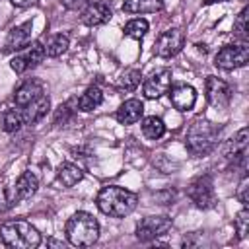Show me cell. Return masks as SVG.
Masks as SVG:
<instances>
[{
  "label": "cell",
  "instance_id": "cell-15",
  "mask_svg": "<svg viewBox=\"0 0 249 249\" xmlns=\"http://www.w3.org/2000/svg\"><path fill=\"white\" fill-rule=\"evenodd\" d=\"M49 107H51V99H49L47 93L39 95L37 99H33V101L27 103L25 107H19V109H21V115H23V123H27V124L39 123V121L47 115Z\"/></svg>",
  "mask_w": 249,
  "mask_h": 249
},
{
  "label": "cell",
  "instance_id": "cell-5",
  "mask_svg": "<svg viewBox=\"0 0 249 249\" xmlns=\"http://www.w3.org/2000/svg\"><path fill=\"white\" fill-rule=\"evenodd\" d=\"M249 60V47L247 43H235V45H226L218 51L214 64L222 70H233L245 66Z\"/></svg>",
  "mask_w": 249,
  "mask_h": 249
},
{
  "label": "cell",
  "instance_id": "cell-1",
  "mask_svg": "<svg viewBox=\"0 0 249 249\" xmlns=\"http://www.w3.org/2000/svg\"><path fill=\"white\" fill-rule=\"evenodd\" d=\"M95 202L103 214L113 216V218H124L136 208L138 196L128 189L111 185V187H103L99 191Z\"/></svg>",
  "mask_w": 249,
  "mask_h": 249
},
{
  "label": "cell",
  "instance_id": "cell-32",
  "mask_svg": "<svg viewBox=\"0 0 249 249\" xmlns=\"http://www.w3.org/2000/svg\"><path fill=\"white\" fill-rule=\"evenodd\" d=\"M237 198L241 200V204H243V206H247L249 198H247V181H245V179H243V183L239 185V193H237Z\"/></svg>",
  "mask_w": 249,
  "mask_h": 249
},
{
  "label": "cell",
  "instance_id": "cell-20",
  "mask_svg": "<svg viewBox=\"0 0 249 249\" xmlns=\"http://www.w3.org/2000/svg\"><path fill=\"white\" fill-rule=\"evenodd\" d=\"M101 101H103L101 89H99L97 86H91V88H88V89L80 95V99H78V109L84 111V113H89V111L97 109V107L101 105Z\"/></svg>",
  "mask_w": 249,
  "mask_h": 249
},
{
  "label": "cell",
  "instance_id": "cell-7",
  "mask_svg": "<svg viewBox=\"0 0 249 249\" xmlns=\"http://www.w3.org/2000/svg\"><path fill=\"white\" fill-rule=\"evenodd\" d=\"M45 56H47V54H45L43 43L35 41V43H29V45L25 47V51H21L19 54H16V56L10 60V66H12V70H14L16 74H23L25 70L39 66Z\"/></svg>",
  "mask_w": 249,
  "mask_h": 249
},
{
  "label": "cell",
  "instance_id": "cell-17",
  "mask_svg": "<svg viewBox=\"0 0 249 249\" xmlns=\"http://www.w3.org/2000/svg\"><path fill=\"white\" fill-rule=\"evenodd\" d=\"M43 93H45V88H43V84H41L39 80H27V82H23V84L16 89L14 101H16L18 107H25L27 103H31L33 99H37V97L43 95Z\"/></svg>",
  "mask_w": 249,
  "mask_h": 249
},
{
  "label": "cell",
  "instance_id": "cell-13",
  "mask_svg": "<svg viewBox=\"0 0 249 249\" xmlns=\"http://www.w3.org/2000/svg\"><path fill=\"white\" fill-rule=\"evenodd\" d=\"M31 29H33V21H23L16 27L10 29L4 49L6 51H21L31 43Z\"/></svg>",
  "mask_w": 249,
  "mask_h": 249
},
{
  "label": "cell",
  "instance_id": "cell-33",
  "mask_svg": "<svg viewBox=\"0 0 249 249\" xmlns=\"http://www.w3.org/2000/svg\"><path fill=\"white\" fill-rule=\"evenodd\" d=\"M10 2L18 8H29V6H35L39 0H10Z\"/></svg>",
  "mask_w": 249,
  "mask_h": 249
},
{
  "label": "cell",
  "instance_id": "cell-27",
  "mask_svg": "<svg viewBox=\"0 0 249 249\" xmlns=\"http://www.w3.org/2000/svg\"><path fill=\"white\" fill-rule=\"evenodd\" d=\"M140 70H136V68H128V70H124L123 74H121V78H119V86L123 88V89H126V91H132V89H136L138 88V84H140Z\"/></svg>",
  "mask_w": 249,
  "mask_h": 249
},
{
  "label": "cell",
  "instance_id": "cell-23",
  "mask_svg": "<svg viewBox=\"0 0 249 249\" xmlns=\"http://www.w3.org/2000/svg\"><path fill=\"white\" fill-rule=\"evenodd\" d=\"M142 132H144V136L148 140H158V138L163 136L165 124H163V121L160 117H146L142 121Z\"/></svg>",
  "mask_w": 249,
  "mask_h": 249
},
{
  "label": "cell",
  "instance_id": "cell-34",
  "mask_svg": "<svg viewBox=\"0 0 249 249\" xmlns=\"http://www.w3.org/2000/svg\"><path fill=\"white\" fill-rule=\"evenodd\" d=\"M214 2H226V0H206V4H214Z\"/></svg>",
  "mask_w": 249,
  "mask_h": 249
},
{
  "label": "cell",
  "instance_id": "cell-25",
  "mask_svg": "<svg viewBox=\"0 0 249 249\" xmlns=\"http://www.w3.org/2000/svg\"><path fill=\"white\" fill-rule=\"evenodd\" d=\"M245 152H247V128H241L231 138V142L228 144V156L230 158H235V156L245 154Z\"/></svg>",
  "mask_w": 249,
  "mask_h": 249
},
{
  "label": "cell",
  "instance_id": "cell-30",
  "mask_svg": "<svg viewBox=\"0 0 249 249\" xmlns=\"http://www.w3.org/2000/svg\"><path fill=\"white\" fill-rule=\"evenodd\" d=\"M247 226H249V212H247V208H243V210L237 214V220H235V228H237L239 237H245Z\"/></svg>",
  "mask_w": 249,
  "mask_h": 249
},
{
  "label": "cell",
  "instance_id": "cell-6",
  "mask_svg": "<svg viewBox=\"0 0 249 249\" xmlns=\"http://www.w3.org/2000/svg\"><path fill=\"white\" fill-rule=\"evenodd\" d=\"M187 195L195 202V206H198V208H212L216 204V193H214V183H212L210 175L196 177L189 185Z\"/></svg>",
  "mask_w": 249,
  "mask_h": 249
},
{
  "label": "cell",
  "instance_id": "cell-2",
  "mask_svg": "<svg viewBox=\"0 0 249 249\" xmlns=\"http://www.w3.org/2000/svg\"><path fill=\"white\" fill-rule=\"evenodd\" d=\"M218 138H220V128L214 123L206 119H196L187 130L185 146L191 156H206L216 148Z\"/></svg>",
  "mask_w": 249,
  "mask_h": 249
},
{
  "label": "cell",
  "instance_id": "cell-28",
  "mask_svg": "<svg viewBox=\"0 0 249 249\" xmlns=\"http://www.w3.org/2000/svg\"><path fill=\"white\" fill-rule=\"evenodd\" d=\"M247 8H243L241 12H239V16H237V19H235V23H233V29H235V33H237V37H241V39H245L247 37Z\"/></svg>",
  "mask_w": 249,
  "mask_h": 249
},
{
  "label": "cell",
  "instance_id": "cell-3",
  "mask_svg": "<svg viewBox=\"0 0 249 249\" xmlns=\"http://www.w3.org/2000/svg\"><path fill=\"white\" fill-rule=\"evenodd\" d=\"M0 239L12 249H35L41 243V233L25 220H10L0 226Z\"/></svg>",
  "mask_w": 249,
  "mask_h": 249
},
{
  "label": "cell",
  "instance_id": "cell-29",
  "mask_svg": "<svg viewBox=\"0 0 249 249\" xmlns=\"http://www.w3.org/2000/svg\"><path fill=\"white\" fill-rule=\"evenodd\" d=\"M14 204H18V200L14 198L12 189H2V191H0V212L10 210Z\"/></svg>",
  "mask_w": 249,
  "mask_h": 249
},
{
  "label": "cell",
  "instance_id": "cell-21",
  "mask_svg": "<svg viewBox=\"0 0 249 249\" xmlns=\"http://www.w3.org/2000/svg\"><path fill=\"white\" fill-rule=\"evenodd\" d=\"M82 177H84V171H82L78 165H74V163H70V161L60 163V167H58V181H60L64 187H74L76 183L82 181Z\"/></svg>",
  "mask_w": 249,
  "mask_h": 249
},
{
  "label": "cell",
  "instance_id": "cell-4",
  "mask_svg": "<svg viewBox=\"0 0 249 249\" xmlns=\"http://www.w3.org/2000/svg\"><path fill=\"white\" fill-rule=\"evenodd\" d=\"M66 237L76 247H89L99 237V224L89 212H76L66 222Z\"/></svg>",
  "mask_w": 249,
  "mask_h": 249
},
{
  "label": "cell",
  "instance_id": "cell-31",
  "mask_svg": "<svg viewBox=\"0 0 249 249\" xmlns=\"http://www.w3.org/2000/svg\"><path fill=\"white\" fill-rule=\"evenodd\" d=\"M91 0H60V4L66 10H84Z\"/></svg>",
  "mask_w": 249,
  "mask_h": 249
},
{
  "label": "cell",
  "instance_id": "cell-18",
  "mask_svg": "<svg viewBox=\"0 0 249 249\" xmlns=\"http://www.w3.org/2000/svg\"><path fill=\"white\" fill-rule=\"evenodd\" d=\"M37 187H39L37 175L31 173V171H25V173L19 175V179L16 181V185H14V189H12L14 198H16L18 202H19V200H25V198H29V196L35 195Z\"/></svg>",
  "mask_w": 249,
  "mask_h": 249
},
{
  "label": "cell",
  "instance_id": "cell-16",
  "mask_svg": "<svg viewBox=\"0 0 249 249\" xmlns=\"http://www.w3.org/2000/svg\"><path fill=\"white\" fill-rule=\"evenodd\" d=\"M144 113V103L140 99H126L115 113V119L121 124H134L142 119Z\"/></svg>",
  "mask_w": 249,
  "mask_h": 249
},
{
  "label": "cell",
  "instance_id": "cell-14",
  "mask_svg": "<svg viewBox=\"0 0 249 249\" xmlns=\"http://www.w3.org/2000/svg\"><path fill=\"white\" fill-rule=\"evenodd\" d=\"M169 99L177 111H191L196 103V91L195 88L181 84V86L169 88Z\"/></svg>",
  "mask_w": 249,
  "mask_h": 249
},
{
  "label": "cell",
  "instance_id": "cell-9",
  "mask_svg": "<svg viewBox=\"0 0 249 249\" xmlns=\"http://www.w3.org/2000/svg\"><path fill=\"white\" fill-rule=\"evenodd\" d=\"M183 45H185V35H183V31L177 29V27H173V29L163 31V33L158 37V41H156V45H154V53H156L158 56H161V58H171V56H175V54L183 49Z\"/></svg>",
  "mask_w": 249,
  "mask_h": 249
},
{
  "label": "cell",
  "instance_id": "cell-11",
  "mask_svg": "<svg viewBox=\"0 0 249 249\" xmlns=\"http://www.w3.org/2000/svg\"><path fill=\"white\" fill-rule=\"evenodd\" d=\"M113 12H111V6L107 0H91L84 10H82V23L88 25V27H97V25H103L111 19Z\"/></svg>",
  "mask_w": 249,
  "mask_h": 249
},
{
  "label": "cell",
  "instance_id": "cell-26",
  "mask_svg": "<svg viewBox=\"0 0 249 249\" xmlns=\"http://www.w3.org/2000/svg\"><path fill=\"white\" fill-rule=\"evenodd\" d=\"M146 33H148V21L142 19V18L130 19V21L124 25V35H128V37H132V39H142Z\"/></svg>",
  "mask_w": 249,
  "mask_h": 249
},
{
  "label": "cell",
  "instance_id": "cell-19",
  "mask_svg": "<svg viewBox=\"0 0 249 249\" xmlns=\"http://www.w3.org/2000/svg\"><path fill=\"white\" fill-rule=\"evenodd\" d=\"M163 10V0H124L123 12L126 14H156Z\"/></svg>",
  "mask_w": 249,
  "mask_h": 249
},
{
  "label": "cell",
  "instance_id": "cell-22",
  "mask_svg": "<svg viewBox=\"0 0 249 249\" xmlns=\"http://www.w3.org/2000/svg\"><path fill=\"white\" fill-rule=\"evenodd\" d=\"M68 45H70L68 35H64V33H56V35H51L43 47H45V54L54 58V56H60L62 53H66Z\"/></svg>",
  "mask_w": 249,
  "mask_h": 249
},
{
  "label": "cell",
  "instance_id": "cell-8",
  "mask_svg": "<svg viewBox=\"0 0 249 249\" xmlns=\"http://www.w3.org/2000/svg\"><path fill=\"white\" fill-rule=\"evenodd\" d=\"M171 230V218L167 216H148L138 222L136 226V237L140 241H152Z\"/></svg>",
  "mask_w": 249,
  "mask_h": 249
},
{
  "label": "cell",
  "instance_id": "cell-10",
  "mask_svg": "<svg viewBox=\"0 0 249 249\" xmlns=\"http://www.w3.org/2000/svg\"><path fill=\"white\" fill-rule=\"evenodd\" d=\"M171 88V70L160 68L144 80V95L148 99H160Z\"/></svg>",
  "mask_w": 249,
  "mask_h": 249
},
{
  "label": "cell",
  "instance_id": "cell-24",
  "mask_svg": "<svg viewBox=\"0 0 249 249\" xmlns=\"http://www.w3.org/2000/svg\"><path fill=\"white\" fill-rule=\"evenodd\" d=\"M23 124V115L21 109H8L4 113V121H2V128L6 132H18Z\"/></svg>",
  "mask_w": 249,
  "mask_h": 249
},
{
  "label": "cell",
  "instance_id": "cell-12",
  "mask_svg": "<svg viewBox=\"0 0 249 249\" xmlns=\"http://www.w3.org/2000/svg\"><path fill=\"white\" fill-rule=\"evenodd\" d=\"M206 99L212 107L224 109L230 105L231 99V88L228 86V82L216 78V76H208L206 78Z\"/></svg>",
  "mask_w": 249,
  "mask_h": 249
}]
</instances>
